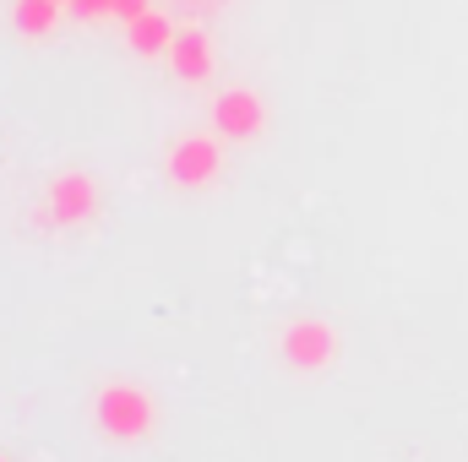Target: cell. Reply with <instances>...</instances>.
<instances>
[{
	"label": "cell",
	"instance_id": "7a4b0ae2",
	"mask_svg": "<svg viewBox=\"0 0 468 462\" xmlns=\"http://www.w3.org/2000/svg\"><path fill=\"white\" fill-rule=\"evenodd\" d=\"M224 169V147L213 136H180L169 147V180L175 185H207Z\"/></svg>",
	"mask_w": 468,
	"mask_h": 462
},
{
	"label": "cell",
	"instance_id": "7c38bea8",
	"mask_svg": "<svg viewBox=\"0 0 468 462\" xmlns=\"http://www.w3.org/2000/svg\"><path fill=\"white\" fill-rule=\"evenodd\" d=\"M0 462H5V457H0Z\"/></svg>",
	"mask_w": 468,
	"mask_h": 462
},
{
	"label": "cell",
	"instance_id": "9c48e42d",
	"mask_svg": "<svg viewBox=\"0 0 468 462\" xmlns=\"http://www.w3.org/2000/svg\"><path fill=\"white\" fill-rule=\"evenodd\" d=\"M71 16H82V22H104V16H115V0H71Z\"/></svg>",
	"mask_w": 468,
	"mask_h": 462
},
{
	"label": "cell",
	"instance_id": "8992f818",
	"mask_svg": "<svg viewBox=\"0 0 468 462\" xmlns=\"http://www.w3.org/2000/svg\"><path fill=\"white\" fill-rule=\"evenodd\" d=\"M169 66H175V77H180V82H191V88H197V82H207V77H213V38H207L197 22H191V27H180V33H175V44H169Z\"/></svg>",
	"mask_w": 468,
	"mask_h": 462
},
{
	"label": "cell",
	"instance_id": "ba28073f",
	"mask_svg": "<svg viewBox=\"0 0 468 462\" xmlns=\"http://www.w3.org/2000/svg\"><path fill=\"white\" fill-rule=\"evenodd\" d=\"M60 0H16L11 5V22H16V33H27V38H44V33H55V22H60Z\"/></svg>",
	"mask_w": 468,
	"mask_h": 462
},
{
	"label": "cell",
	"instance_id": "6da1fadb",
	"mask_svg": "<svg viewBox=\"0 0 468 462\" xmlns=\"http://www.w3.org/2000/svg\"><path fill=\"white\" fill-rule=\"evenodd\" d=\"M93 419L115 436V441H142V436H153V425H158V403L142 392V386H104L99 392V403H93Z\"/></svg>",
	"mask_w": 468,
	"mask_h": 462
},
{
	"label": "cell",
	"instance_id": "8fae6325",
	"mask_svg": "<svg viewBox=\"0 0 468 462\" xmlns=\"http://www.w3.org/2000/svg\"><path fill=\"white\" fill-rule=\"evenodd\" d=\"M60 5H66V11H71V0H60Z\"/></svg>",
	"mask_w": 468,
	"mask_h": 462
},
{
	"label": "cell",
	"instance_id": "3957f363",
	"mask_svg": "<svg viewBox=\"0 0 468 462\" xmlns=\"http://www.w3.org/2000/svg\"><path fill=\"white\" fill-rule=\"evenodd\" d=\"M93 207H99V185H93V174H60L55 185H49V207L38 213V224L49 229V224H82V218H93Z\"/></svg>",
	"mask_w": 468,
	"mask_h": 462
},
{
	"label": "cell",
	"instance_id": "277c9868",
	"mask_svg": "<svg viewBox=\"0 0 468 462\" xmlns=\"http://www.w3.org/2000/svg\"><path fill=\"white\" fill-rule=\"evenodd\" d=\"M283 359L294 370H327L338 359V332L327 321H294L283 327Z\"/></svg>",
	"mask_w": 468,
	"mask_h": 462
},
{
	"label": "cell",
	"instance_id": "5b68a950",
	"mask_svg": "<svg viewBox=\"0 0 468 462\" xmlns=\"http://www.w3.org/2000/svg\"><path fill=\"white\" fill-rule=\"evenodd\" d=\"M213 120H218V131H224L229 142H250V136H261V125H267V104H261L250 88H229V93H218Z\"/></svg>",
	"mask_w": 468,
	"mask_h": 462
},
{
	"label": "cell",
	"instance_id": "30bf717a",
	"mask_svg": "<svg viewBox=\"0 0 468 462\" xmlns=\"http://www.w3.org/2000/svg\"><path fill=\"white\" fill-rule=\"evenodd\" d=\"M142 11H153V5H147V0H115V16H120V22H136Z\"/></svg>",
	"mask_w": 468,
	"mask_h": 462
},
{
	"label": "cell",
	"instance_id": "52a82bcc",
	"mask_svg": "<svg viewBox=\"0 0 468 462\" xmlns=\"http://www.w3.org/2000/svg\"><path fill=\"white\" fill-rule=\"evenodd\" d=\"M175 33H180V27H175L164 11H142L136 22H125V44H131L136 55H147V60H153V55H169Z\"/></svg>",
	"mask_w": 468,
	"mask_h": 462
}]
</instances>
